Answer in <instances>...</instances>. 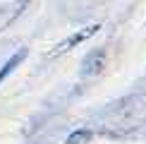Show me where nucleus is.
Segmentation results:
<instances>
[{
  "label": "nucleus",
  "mask_w": 146,
  "mask_h": 144,
  "mask_svg": "<svg viewBox=\"0 0 146 144\" xmlns=\"http://www.w3.org/2000/svg\"><path fill=\"white\" fill-rule=\"evenodd\" d=\"M27 5H29V0H19V3H10V5H5V7H0V31H5V29L10 27V24L24 12Z\"/></svg>",
  "instance_id": "7ed1b4c3"
},
{
  "label": "nucleus",
  "mask_w": 146,
  "mask_h": 144,
  "mask_svg": "<svg viewBox=\"0 0 146 144\" xmlns=\"http://www.w3.org/2000/svg\"><path fill=\"white\" fill-rule=\"evenodd\" d=\"M98 29H101L98 24H91V27H84V29H79V31H74L72 36H67L65 41H60V43L55 46V51H53L48 58H60V55H65V53L72 51L74 46H79V43H84L86 39H91V36L98 31Z\"/></svg>",
  "instance_id": "f257e3e1"
},
{
  "label": "nucleus",
  "mask_w": 146,
  "mask_h": 144,
  "mask_svg": "<svg viewBox=\"0 0 146 144\" xmlns=\"http://www.w3.org/2000/svg\"><path fill=\"white\" fill-rule=\"evenodd\" d=\"M24 58H27V48H19L17 53H12V55H10L7 60H5V65L0 67V84H3V82L10 77V72H15L17 67H19Z\"/></svg>",
  "instance_id": "20e7f679"
},
{
  "label": "nucleus",
  "mask_w": 146,
  "mask_h": 144,
  "mask_svg": "<svg viewBox=\"0 0 146 144\" xmlns=\"http://www.w3.org/2000/svg\"><path fill=\"white\" fill-rule=\"evenodd\" d=\"M91 139H94V132L91 130H74L67 139H65V144H89Z\"/></svg>",
  "instance_id": "39448f33"
},
{
  "label": "nucleus",
  "mask_w": 146,
  "mask_h": 144,
  "mask_svg": "<svg viewBox=\"0 0 146 144\" xmlns=\"http://www.w3.org/2000/svg\"><path fill=\"white\" fill-rule=\"evenodd\" d=\"M103 67H106V51H103V48H96V51H91L89 55L84 58L82 77H94V75H98Z\"/></svg>",
  "instance_id": "f03ea898"
}]
</instances>
